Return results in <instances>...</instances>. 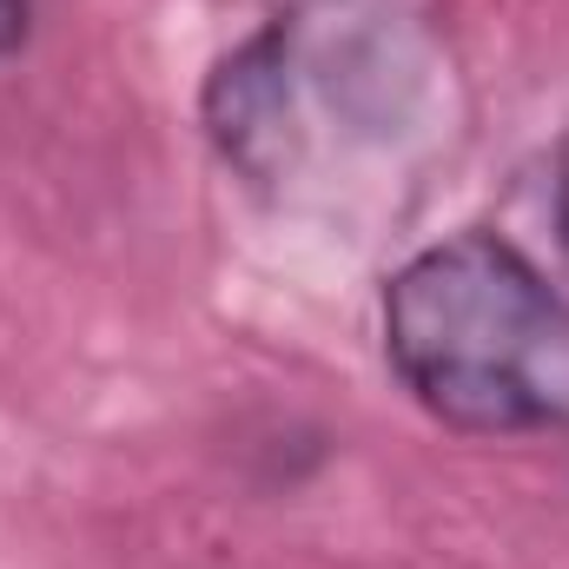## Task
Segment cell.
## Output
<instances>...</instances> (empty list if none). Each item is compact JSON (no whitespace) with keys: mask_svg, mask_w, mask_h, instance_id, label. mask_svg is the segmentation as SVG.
I'll return each instance as SVG.
<instances>
[{"mask_svg":"<svg viewBox=\"0 0 569 569\" xmlns=\"http://www.w3.org/2000/svg\"><path fill=\"white\" fill-rule=\"evenodd\" d=\"M385 358L463 437L569 430V291L503 232L437 239L391 272Z\"/></svg>","mask_w":569,"mask_h":569,"instance_id":"6da1fadb","label":"cell"},{"mask_svg":"<svg viewBox=\"0 0 569 569\" xmlns=\"http://www.w3.org/2000/svg\"><path fill=\"white\" fill-rule=\"evenodd\" d=\"M550 192H557V206H550V219H557V246H563V259H569V146L557 152V179H550Z\"/></svg>","mask_w":569,"mask_h":569,"instance_id":"3957f363","label":"cell"},{"mask_svg":"<svg viewBox=\"0 0 569 569\" xmlns=\"http://www.w3.org/2000/svg\"><path fill=\"white\" fill-rule=\"evenodd\" d=\"M27 27H33V0H0V60L27 47Z\"/></svg>","mask_w":569,"mask_h":569,"instance_id":"7a4b0ae2","label":"cell"}]
</instances>
